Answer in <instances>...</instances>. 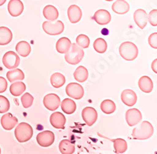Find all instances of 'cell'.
Segmentation results:
<instances>
[{"instance_id": "30bf717a", "label": "cell", "mask_w": 157, "mask_h": 154, "mask_svg": "<svg viewBox=\"0 0 157 154\" xmlns=\"http://www.w3.org/2000/svg\"><path fill=\"white\" fill-rule=\"evenodd\" d=\"M142 114L137 109H130L126 113V120L130 127H133L138 124L141 121Z\"/></svg>"}, {"instance_id": "4316f807", "label": "cell", "mask_w": 157, "mask_h": 154, "mask_svg": "<svg viewBox=\"0 0 157 154\" xmlns=\"http://www.w3.org/2000/svg\"><path fill=\"white\" fill-rule=\"evenodd\" d=\"M61 107L64 113L69 115L75 113L76 110V105L75 102L71 98H65L63 100V102L61 103Z\"/></svg>"}, {"instance_id": "ac0fdd59", "label": "cell", "mask_w": 157, "mask_h": 154, "mask_svg": "<svg viewBox=\"0 0 157 154\" xmlns=\"http://www.w3.org/2000/svg\"><path fill=\"white\" fill-rule=\"evenodd\" d=\"M68 17L71 23H77L80 21L81 17H82V10L78 6H70L68 9Z\"/></svg>"}, {"instance_id": "ffe728a7", "label": "cell", "mask_w": 157, "mask_h": 154, "mask_svg": "<svg viewBox=\"0 0 157 154\" xmlns=\"http://www.w3.org/2000/svg\"><path fill=\"white\" fill-rule=\"evenodd\" d=\"M138 86L141 91L145 92V93H150V92H152V89H153V83L149 77L147 75H144L140 78L139 81H138Z\"/></svg>"}, {"instance_id": "8fae6325", "label": "cell", "mask_w": 157, "mask_h": 154, "mask_svg": "<svg viewBox=\"0 0 157 154\" xmlns=\"http://www.w3.org/2000/svg\"><path fill=\"white\" fill-rule=\"evenodd\" d=\"M82 117L84 122L91 127L98 120V112L92 107H86L82 112Z\"/></svg>"}, {"instance_id": "1f68e13d", "label": "cell", "mask_w": 157, "mask_h": 154, "mask_svg": "<svg viewBox=\"0 0 157 154\" xmlns=\"http://www.w3.org/2000/svg\"><path fill=\"white\" fill-rule=\"evenodd\" d=\"M111 141L114 144L115 152L116 153H123L127 151V143L124 139L116 138V139H112Z\"/></svg>"}, {"instance_id": "7a4b0ae2", "label": "cell", "mask_w": 157, "mask_h": 154, "mask_svg": "<svg viewBox=\"0 0 157 154\" xmlns=\"http://www.w3.org/2000/svg\"><path fill=\"white\" fill-rule=\"evenodd\" d=\"M84 56L83 49L81 48L76 43H71V47L65 54L64 59L70 65H77L82 61Z\"/></svg>"}, {"instance_id": "d4e9b609", "label": "cell", "mask_w": 157, "mask_h": 154, "mask_svg": "<svg viewBox=\"0 0 157 154\" xmlns=\"http://www.w3.org/2000/svg\"><path fill=\"white\" fill-rule=\"evenodd\" d=\"M13 39V34L10 29L6 27H0V45L9 44Z\"/></svg>"}, {"instance_id": "d590c367", "label": "cell", "mask_w": 157, "mask_h": 154, "mask_svg": "<svg viewBox=\"0 0 157 154\" xmlns=\"http://www.w3.org/2000/svg\"><path fill=\"white\" fill-rule=\"evenodd\" d=\"M10 104L7 98L2 95H0V113H5L9 111Z\"/></svg>"}, {"instance_id": "2e32d148", "label": "cell", "mask_w": 157, "mask_h": 154, "mask_svg": "<svg viewBox=\"0 0 157 154\" xmlns=\"http://www.w3.org/2000/svg\"><path fill=\"white\" fill-rule=\"evenodd\" d=\"M111 14L110 13L106 10H99L94 13L93 17V19L101 25H108L111 21Z\"/></svg>"}, {"instance_id": "ba28073f", "label": "cell", "mask_w": 157, "mask_h": 154, "mask_svg": "<svg viewBox=\"0 0 157 154\" xmlns=\"http://www.w3.org/2000/svg\"><path fill=\"white\" fill-rule=\"evenodd\" d=\"M55 135L52 131H44L39 133L36 136V141L38 144L42 147L50 146L54 143Z\"/></svg>"}, {"instance_id": "8992f818", "label": "cell", "mask_w": 157, "mask_h": 154, "mask_svg": "<svg viewBox=\"0 0 157 154\" xmlns=\"http://www.w3.org/2000/svg\"><path fill=\"white\" fill-rule=\"evenodd\" d=\"M65 91L70 98L76 100L82 98L84 95V89L80 84L77 83H70L67 85Z\"/></svg>"}, {"instance_id": "8d00e7d4", "label": "cell", "mask_w": 157, "mask_h": 154, "mask_svg": "<svg viewBox=\"0 0 157 154\" xmlns=\"http://www.w3.org/2000/svg\"><path fill=\"white\" fill-rule=\"evenodd\" d=\"M148 21L152 26H157V10H152L148 15Z\"/></svg>"}, {"instance_id": "d6986e66", "label": "cell", "mask_w": 157, "mask_h": 154, "mask_svg": "<svg viewBox=\"0 0 157 154\" xmlns=\"http://www.w3.org/2000/svg\"><path fill=\"white\" fill-rule=\"evenodd\" d=\"M112 9L118 14H125L130 10V5L125 0H116L112 6Z\"/></svg>"}, {"instance_id": "83f0119b", "label": "cell", "mask_w": 157, "mask_h": 154, "mask_svg": "<svg viewBox=\"0 0 157 154\" xmlns=\"http://www.w3.org/2000/svg\"><path fill=\"white\" fill-rule=\"evenodd\" d=\"M16 51L21 57H28L31 53V46L28 42L21 41L16 45Z\"/></svg>"}, {"instance_id": "6da1fadb", "label": "cell", "mask_w": 157, "mask_h": 154, "mask_svg": "<svg viewBox=\"0 0 157 154\" xmlns=\"http://www.w3.org/2000/svg\"><path fill=\"white\" fill-rule=\"evenodd\" d=\"M154 133L153 127L148 121H143L132 131L133 138L137 140H146L151 138Z\"/></svg>"}, {"instance_id": "b9f144b4", "label": "cell", "mask_w": 157, "mask_h": 154, "mask_svg": "<svg viewBox=\"0 0 157 154\" xmlns=\"http://www.w3.org/2000/svg\"><path fill=\"white\" fill-rule=\"evenodd\" d=\"M105 1H108V2H111V1H113V0H105Z\"/></svg>"}, {"instance_id": "cb8c5ba5", "label": "cell", "mask_w": 157, "mask_h": 154, "mask_svg": "<svg viewBox=\"0 0 157 154\" xmlns=\"http://www.w3.org/2000/svg\"><path fill=\"white\" fill-rule=\"evenodd\" d=\"M25 90H26V86L21 80L17 81V82L15 81L14 83L13 82L12 84L10 87V94L13 95V96H16V97L21 95L22 93L25 91Z\"/></svg>"}, {"instance_id": "836d02e7", "label": "cell", "mask_w": 157, "mask_h": 154, "mask_svg": "<svg viewBox=\"0 0 157 154\" xmlns=\"http://www.w3.org/2000/svg\"><path fill=\"white\" fill-rule=\"evenodd\" d=\"M76 44L82 49L88 48L90 46V39L84 34L78 35L76 38Z\"/></svg>"}, {"instance_id": "4fadbf2b", "label": "cell", "mask_w": 157, "mask_h": 154, "mask_svg": "<svg viewBox=\"0 0 157 154\" xmlns=\"http://www.w3.org/2000/svg\"><path fill=\"white\" fill-rule=\"evenodd\" d=\"M24 10V4L21 0H10L8 3V11L12 17L20 16Z\"/></svg>"}, {"instance_id": "484cf974", "label": "cell", "mask_w": 157, "mask_h": 154, "mask_svg": "<svg viewBox=\"0 0 157 154\" xmlns=\"http://www.w3.org/2000/svg\"><path fill=\"white\" fill-rule=\"evenodd\" d=\"M7 79L10 83L15 82L17 80H23L25 79V73L20 68H13L12 70H10L6 73Z\"/></svg>"}, {"instance_id": "ab89813d", "label": "cell", "mask_w": 157, "mask_h": 154, "mask_svg": "<svg viewBox=\"0 0 157 154\" xmlns=\"http://www.w3.org/2000/svg\"><path fill=\"white\" fill-rule=\"evenodd\" d=\"M156 63H157V60L155 59V60H154V61H153V62H152V70H153L154 72H155V73H156V72H157V70H156Z\"/></svg>"}, {"instance_id": "d6a6232c", "label": "cell", "mask_w": 157, "mask_h": 154, "mask_svg": "<svg viewBox=\"0 0 157 154\" xmlns=\"http://www.w3.org/2000/svg\"><path fill=\"white\" fill-rule=\"evenodd\" d=\"M107 43L102 38H98L94 43V48L99 54H104L107 50Z\"/></svg>"}, {"instance_id": "52a82bcc", "label": "cell", "mask_w": 157, "mask_h": 154, "mask_svg": "<svg viewBox=\"0 0 157 154\" xmlns=\"http://www.w3.org/2000/svg\"><path fill=\"white\" fill-rule=\"evenodd\" d=\"M20 57L13 51H8L2 57V63L4 66L8 69H13L18 67L20 64Z\"/></svg>"}, {"instance_id": "74e56055", "label": "cell", "mask_w": 157, "mask_h": 154, "mask_svg": "<svg viewBox=\"0 0 157 154\" xmlns=\"http://www.w3.org/2000/svg\"><path fill=\"white\" fill-rule=\"evenodd\" d=\"M148 44L153 49H157V33H152L148 37Z\"/></svg>"}, {"instance_id": "5bb4252c", "label": "cell", "mask_w": 157, "mask_h": 154, "mask_svg": "<svg viewBox=\"0 0 157 154\" xmlns=\"http://www.w3.org/2000/svg\"><path fill=\"white\" fill-rule=\"evenodd\" d=\"M18 120L16 117L13 116L11 113H6L1 118V125L6 131L12 130L17 124Z\"/></svg>"}, {"instance_id": "9a60e30c", "label": "cell", "mask_w": 157, "mask_h": 154, "mask_svg": "<svg viewBox=\"0 0 157 154\" xmlns=\"http://www.w3.org/2000/svg\"><path fill=\"white\" fill-rule=\"evenodd\" d=\"M134 20L141 29H144L148 23V14L144 10L138 9L134 12Z\"/></svg>"}, {"instance_id": "3957f363", "label": "cell", "mask_w": 157, "mask_h": 154, "mask_svg": "<svg viewBox=\"0 0 157 154\" xmlns=\"http://www.w3.org/2000/svg\"><path fill=\"white\" fill-rule=\"evenodd\" d=\"M14 134L18 142L23 143L28 142L32 138L33 135V129L30 124L22 122L16 127Z\"/></svg>"}, {"instance_id": "5b68a950", "label": "cell", "mask_w": 157, "mask_h": 154, "mask_svg": "<svg viewBox=\"0 0 157 154\" xmlns=\"http://www.w3.org/2000/svg\"><path fill=\"white\" fill-rule=\"evenodd\" d=\"M43 29L47 35L57 36L61 34L64 32V25L61 21H57L55 22L47 21L43 22Z\"/></svg>"}, {"instance_id": "603a6c76", "label": "cell", "mask_w": 157, "mask_h": 154, "mask_svg": "<svg viewBox=\"0 0 157 154\" xmlns=\"http://www.w3.org/2000/svg\"><path fill=\"white\" fill-rule=\"evenodd\" d=\"M59 150L62 154H72L75 152V145L68 139L61 140L59 144Z\"/></svg>"}, {"instance_id": "7bdbcfd3", "label": "cell", "mask_w": 157, "mask_h": 154, "mask_svg": "<svg viewBox=\"0 0 157 154\" xmlns=\"http://www.w3.org/2000/svg\"><path fill=\"white\" fill-rule=\"evenodd\" d=\"M0 153H1V149H0Z\"/></svg>"}, {"instance_id": "60d3db41", "label": "cell", "mask_w": 157, "mask_h": 154, "mask_svg": "<svg viewBox=\"0 0 157 154\" xmlns=\"http://www.w3.org/2000/svg\"><path fill=\"white\" fill-rule=\"evenodd\" d=\"M6 0H0V6L3 5V4L6 2Z\"/></svg>"}, {"instance_id": "44dd1931", "label": "cell", "mask_w": 157, "mask_h": 154, "mask_svg": "<svg viewBox=\"0 0 157 154\" xmlns=\"http://www.w3.org/2000/svg\"><path fill=\"white\" fill-rule=\"evenodd\" d=\"M43 13L44 17L47 21H56L59 16V13L57 8L54 7V6L52 5L46 6L43 9Z\"/></svg>"}, {"instance_id": "f1b7e54d", "label": "cell", "mask_w": 157, "mask_h": 154, "mask_svg": "<svg viewBox=\"0 0 157 154\" xmlns=\"http://www.w3.org/2000/svg\"><path fill=\"white\" fill-rule=\"evenodd\" d=\"M50 83L55 88H60L65 83V77L59 72H55L50 77Z\"/></svg>"}, {"instance_id": "f546056e", "label": "cell", "mask_w": 157, "mask_h": 154, "mask_svg": "<svg viewBox=\"0 0 157 154\" xmlns=\"http://www.w3.org/2000/svg\"><path fill=\"white\" fill-rule=\"evenodd\" d=\"M74 78L79 83H83L88 78V71L85 67L78 66L74 72Z\"/></svg>"}, {"instance_id": "9c48e42d", "label": "cell", "mask_w": 157, "mask_h": 154, "mask_svg": "<svg viewBox=\"0 0 157 154\" xmlns=\"http://www.w3.org/2000/svg\"><path fill=\"white\" fill-rule=\"evenodd\" d=\"M43 105L50 111H55L61 105V99L55 94H49L43 98Z\"/></svg>"}, {"instance_id": "f35d334b", "label": "cell", "mask_w": 157, "mask_h": 154, "mask_svg": "<svg viewBox=\"0 0 157 154\" xmlns=\"http://www.w3.org/2000/svg\"><path fill=\"white\" fill-rule=\"evenodd\" d=\"M7 81L2 76H0V93H3L7 89Z\"/></svg>"}, {"instance_id": "4dcf8cb0", "label": "cell", "mask_w": 157, "mask_h": 154, "mask_svg": "<svg viewBox=\"0 0 157 154\" xmlns=\"http://www.w3.org/2000/svg\"><path fill=\"white\" fill-rule=\"evenodd\" d=\"M101 110L105 114H112L114 113L116 110V106L112 100L106 99L103 101L101 104Z\"/></svg>"}, {"instance_id": "e0dca14e", "label": "cell", "mask_w": 157, "mask_h": 154, "mask_svg": "<svg viewBox=\"0 0 157 154\" xmlns=\"http://www.w3.org/2000/svg\"><path fill=\"white\" fill-rule=\"evenodd\" d=\"M122 102L127 106H133L137 102V94L132 90H124L121 94Z\"/></svg>"}, {"instance_id": "277c9868", "label": "cell", "mask_w": 157, "mask_h": 154, "mask_svg": "<svg viewBox=\"0 0 157 154\" xmlns=\"http://www.w3.org/2000/svg\"><path fill=\"white\" fill-rule=\"evenodd\" d=\"M120 56L126 61H134L138 55V49L134 43L131 42H124L119 48Z\"/></svg>"}, {"instance_id": "7c38bea8", "label": "cell", "mask_w": 157, "mask_h": 154, "mask_svg": "<svg viewBox=\"0 0 157 154\" xmlns=\"http://www.w3.org/2000/svg\"><path fill=\"white\" fill-rule=\"evenodd\" d=\"M50 122L51 125L57 129H64L66 124V118L60 112H55L50 116Z\"/></svg>"}, {"instance_id": "7402d4cb", "label": "cell", "mask_w": 157, "mask_h": 154, "mask_svg": "<svg viewBox=\"0 0 157 154\" xmlns=\"http://www.w3.org/2000/svg\"><path fill=\"white\" fill-rule=\"evenodd\" d=\"M71 43L69 39L66 37H62L57 40L56 43V49L60 54H66L71 47Z\"/></svg>"}, {"instance_id": "e575fe53", "label": "cell", "mask_w": 157, "mask_h": 154, "mask_svg": "<svg viewBox=\"0 0 157 154\" xmlns=\"http://www.w3.org/2000/svg\"><path fill=\"white\" fill-rule=\"evenodd\" d=\"M21 101L23 107L25 108V109H28V108L31 107V106H32V104H33L34 98H33V96H32V94H30L29 93H25L22 95Z\"/></svg>"}]
</instances>
